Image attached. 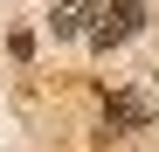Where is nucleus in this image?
I'll use <instances>...</instances> for the list:
<instances>
[{"label":"nucleus","mask_w":159,"mask_h":152,"mask_svg":"<svg viewBox=\"0 0 159 152\" xmlns=\"http://www.w3.org/2000/svg\"><path fill=\"white\" fill-rule=\"evenodd\" d=\"M97 28H90V48H118L145 28V0H111V14H90Z\"/></svg>","instance_id":"obj_1"},{"label":"nucleus","mask_w":159,"mask_h":152,"mask_svg":"<svg viewBox=\"0 0 159 152\" xmlns=\"http://www.w3.org/2000/svg\"><path fill=\"white\" fill-rule=\"evenodd\" d=\"M104 111H111V124H131V132H139V124H152V111L139 104V97H125V90H118V97H111Z\"/></svg>","instance_id":"obj_2"}]
</instances>
